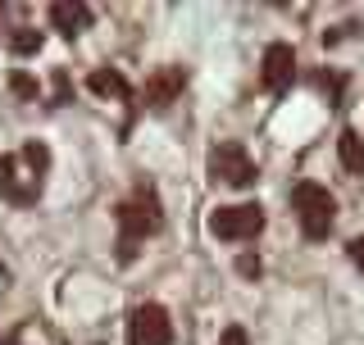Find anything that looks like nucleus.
I'll list each match as a JSON object with an SVG mask.
<instances>
[{
  "mask_svg": "<svg viewBox=\"0 0 364 345\" xmlns=\"http://www.w3.org/2000/svg\"><path fill=\"white\" fill-rule=\"evenodd\" d=\"M50 23H55V32H64V37H77V32L91 23V9L87 5H50Z\"/></svg>",
  "mask_w": 364,
  "mask_h": 345,
  "instance_id": "obj_9",
  "label": "nucleus"
},
{
  "mask_svg": "<svg viewBox=\"0 0 364 345\" xmlns=\"http://www.w3.org/2000/svg\"><path fill=\"white\" fill-rule=\"evenodd\" d=\"M291 77H296V50L287 41H273L269 50H264V60H259V82H264V91H287L291 87Z\"/></svg>",
  "mask_w": 364,
  "mask_h": 345,
  "instance_id": "obj_6",
  "label": "nucleus"
},
{
  "mask_svg": "<svg viewBox=\"0 0 364 345\" xmlns=\"http://www.w3.org/2000/svg\"><path fill=\"white\" fill-rule=\"evenodd\" d=\"M128 345H173V323L159 305H136L128 314Z\"/></svg>",
  "mask_w": 364,
  "mask_h": 345,
  "instance_id": "obj_5",
  "label": "nucleus"
},
{
  "mask_svg": "<svg viewBox=\"0 0 364 345\" xmlns=\"http://www.w3.org/2000/svg\"><path fill=\"white\" fill-rule=\"evenodd\" d=\"M119 227H123V259H132L136 241H146L151 232H159V200L151 191H136L132 200L119 204Z\"/></svg>",
  "mask_w": 364,
  "mask_h": 345,
  "instance_id": "obj_2",
  "label": "nucleus"
},
{
  "mask_svg": "<svg viewBox=\"0 0 364 345\" xmlns=\"http://www.w3.org/2000/svg\"><path fill=\"white\" fill-rule=\"evenodd\" d=\"M237 273H242V278H259V259L255 255H242V259H237Z\"/></svg>",
  "mask_w": 364,
  "mask_h": 345,
  "instance_id": "obj_16",
  "label": "nucleus"
},
{
  "mask_svg": "<svg viewBox=\"0 0 364 345\" xmlns=\"http://www.w3.org/2000/svg\"><path fill=\"white\" fill-rule=\"evenodd\" d=\"M337 159H341V168H346V172H364V136L355 128H341V136H337Z\"/></svg>",
  "mask_w": 364,
  "mask_h": 345,
  "instance_id": "obj_10",
  "label": "nucleus"
},
{
  "mask_svg": "<svg viewBox=\"0 0 364 345\" xmlns=\"http://www.w3.org/2000/svg\"><path fill=\"white\" fill-rule=\"evenodd\" d=\"M264 227V209L259 204H223L210 214V232L219 241H250Z\"/></svg>",
  "mask_w": 364,
  "mask_h": 345,
  "instance_id": "obj_3",
  "label": "nucleus"
},
{
  "mask_svg": "<svg viewBox=\"0 0 364 345\" xmlns=\"http://www.w3.org/2000/svg\"><path fill=\"white\" fill-rule=\"evenodd\" d=\"M9 87H14V96H23V100H32V96H37V82H32L28 73H14V82H9Z\"/></svg>",
  "mask_w": 364,
  "mask_h": 345,
  "instance_id": "obj_14",
  "label": "nucleus"
},
{
  "mask_svg": "<svg viewBox=\"0 0 364 345\" xmlns=\"http://www.w3.org/2000/svg\"><path fill=\"white\" fill-rule=\"evenodd\" d=\"M182 87H187V73H182V68H159V73L151 77V87H146V105H151V109H164Z\"/></svg>",
  "mask_w": 364,
  "mask_h": 345,
  "instance_id": "obj_8",
  "label": "nucleus"
},
{
  "mask_svg": "<svg viewBox=\"0 0 364 345\" xmlns=\"http://www.w3.org/2000/svg\"><path fill=\"white\" fill-rule=\"evenodd\" d=\"M9 45H14L18 55H37V50H41V32H37V28H18L14 37H9Z\"/></svg>",
  "mask_w": 364,
  "mask_h": 345,
  "instance_id": "obj_13",
  "label": "nucleus"
},
{
  "mask_svg": "<svg viewBox=\"0 0 364 345\" xmlns=\"http://www.w3.org/2000/svg\"><path fill=\"white\" fill-rule=\"evenodd\" d=\"M219 345H250V336H246V327H223V336H219Z\"/></svg>",
  "mask_w": 364,
  "mask_h": 345,
  "instance_id": "obj_15",
  "label": "nucleus"
},
{
  "mask_svg": "<svg viewBox=\"0 0 364 345\" xmlns=\"http://www.w3.org/2000/svg\"><path fill=\"white\" fill-rule=\"evenodd\" d=\"M291 204H296V218H301V232L310 241H323L333 232V218H337V200L328 195V187L318 182H301L291 191Z\"/></svg>",
  "mask_w": 364,
  "mask_h": 345,
  "instance_id": "obj_1",
  "label": "nucleus"
},
{
  "mask_svg": "<svg viewBox=\"0 0 364 345\" xmlns=\"http://www.w3.org/2000/svg\"><path fill=\"white\" fill-rule=\"evenodd\" d=\"M0 195L14 204H32L41 195V177L37 172H23L14 155H0Z\"/></svg>",
  "mask_w": 364,
  "mask_h": 345,
  "instance_id": "obj_7",
  "label": "nucleus"
},
{
  "mask_svg": "<svg viewBox=\"0 0 364 345\" xmlns=\"http://www.w3.org/2000/svg\"><path fill=\"white\" fill-rule=\"evenodd\" d=\"M346 255H350V263H355V268H364V236H355L346 246Z\"/></svg>",
  "mask_w": 364,
  "mask_h": 345,
  "instance_id": "obj_17",
  "label": "nucleus"
},
{
  "mask_svg": "<svg viewBox=\"0 0 364 345\" xmlns=\"http://www.w3.org/2000/svg\"><path fill=\"white\" fill-rule=\"evenodd\" d=\"M91 91H96V96H132V87H128V77L123 73H114V68H96V73H91V82H87Z\"/></svg>",
  "mask_w": 364,
  "mask_h": 345,
  "instance_id": "obj_11",
  "label": "nucleus"
},
{
  "mask_svg": "<svg viewBox=\"0 0 364 345\" xmlns=\"http://www.w3.org/2000/svg\"><path fill=\"white\" fill-rule=\"evenodd\" d=\"M23 164H28V168H32V172L41 177V172L50 168V150H46L41 141H28V146H23Z\"/></svg>",
  "mask_w": 364,
  "mask_h": 345,
  "instance_id": "obj_12",
  "label": "nucleus"
},
{
  "mask_svg": "<svg viewBox=\"0 0 364 345\" xmlns=\"http://www.w3.org/2000/svg\"><path fill=\"white\" fill-rule=\"evenodd\" d=\"M210 177L223 182V187H250L255 182V164H250L246 146L237 141H219L210 150Z\"/></svg>",
  "mask_w": 364,
  "mask_h": 345,
  "instance_id": "obj_4",
  "label": "nucleus"
}]
</instances>
